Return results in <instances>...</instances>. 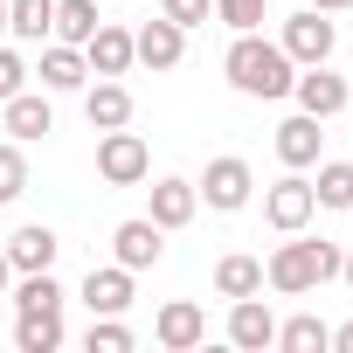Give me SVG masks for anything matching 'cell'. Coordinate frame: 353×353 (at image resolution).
<instances>
[{
  "label": "cell",
  "instance_id": "obj_1",
  "mask_svg": "<svg viewBox=\"0 0 353 353\" xmlns=\"http://www.w3.org/2000/svg\"><path fill=\"white\" fill-rule=\"evenodd\" d=\"M222 70H229V83H236L243 97H263V104H270V97H291V77H298V63H291L277 42H263L256 28L229 42Z\"/></svg>",
  "mask_w": 353,
  "mask_h": 353
},
{
  "label": "cell",
  "instance_id": "obj_2",
  "mask_svg": "<svg viewBox=\"0 0 353 353\" xmlns=\"http://www.w3.org/2000/svg\"><path fill=\"white\" fill-rule=\"evenodd\" d=\"M325 277H339V250H332L325 236H319V243H277L270 263H263V284L284 291V298H305V291H319Z\"/></svg>",
  "mask_w": 353,
  "mask_h": 353
},
{
  "label": "cell",
  "instance_id": "obj_3",
  "mask_svg": "<svg viewBox=\"0 0 353 353\" xmlns=\"http://www.w3.org/2000/svg\"><path fill=\"white\" fill-rule=\"evenodd\" d=\"M145 173H152V152H145V139H139V132H125V125H118V132H104V139H97V181H104V188H139Z\"/></svg>",
  "mask_w": 353,
  "mask_h": 353
},
{
  "label": "cell",
  "instance_id": "obj_4",
  "mask_svg": "<svg viewBox=\"0 0 353 353\" xmlns=\"http://www.w3.org/2000/svg\"><path fill=\"white\" fill-rule=\"evenodd\" d=\"M312 215H319V194H312V181H305V173L291 166L284 181H277V188L263 194V222H270L277 236H298V229H305Z\"/></svg>",
  "mask_w": 353,
  "mask_h": 353
},
{
  "label": "cell",
  "instance_id": "obj_5",
  "mask_svg": "<svg viewBox=\"0 0 353 353\" xmlns=\"http://www.w3.org/2000/svg\"><path fill=\"white\" fill-rule=\"evenodd\" d=\"M277 49H284V56H291V63L305 70V63H325V56L339 49V28H332V21H325L319 8H305V14H291V21H284Z\"/></svg>",
  "mask_w": 353,
  "mask_h": 353
},
{
  "label": "cell",
  "instance_id": "obj_6",
  "mask_svg": "<svg viewBox=\"0 0 353 353\" xmlns=\"http://www.w3.org/2000/svg\"><path fill=\"white\" fill-rule=\"evenodd\" d=\"M250 188H256V173H250V159H236V152L208 159V173H201V201H208V208H222V215L250 208Z\"/></svg>",
  "mask_w": 353,
  "mask_h": 353
},
{
  "label": "cell",
  "instance_id": "obj_7",
  "mask_svg": "<svg viewBox=\"0 0 353 353\" xmlns=\"http://www.w3.org/2000/svg\"><path fill=\"white\" fill-rule=\"evenodd\" d=\"M291 97H298V111H312L325 125L346 111V77H332L325 63H305V77H291Z\"/></svg>",
  "mask_w": 353,
  "mask_h": 353
},
{
  "label": "cell",
  "instance_id": "obj_8",
  "mask_svg": "<svg viewBox=\"0 0 353 353\" xmlns=\"http://www.w3.org/2000/svg\"><path fill=\"white\" fill-rule=\"evenodd\" d=\"M159 236H166V229H159L152 215H132V222H118V229H111V250H118V263H125V270H152V263L166 256V243H159Z\"/></svg>",
  "mask_w": 353,
  "mask_h": 353
},
{
  "label": "cell",
  "instance_id": "obj_9",
  "mask_svg": "<svg viewBox=\"0 0 353 353\" xmlns=\"http://www.w3.org/2000/svg\"><path fill=\"white\" fill-rule=\"evenodd\" d=\"M152 339H159L166 353H188V346H201V339H208V312H201V305H188V298H173V305H159Z\"/></svg>",
  "mask_w": 353,
  "mask_h": 353
},
{
  "label": "cell",
  "instance_id": "obj_10",
  "mask_svg": "<svg viewBox=\"0 0 353 353\" xmlns=\"http://www.w3.org/2000/svg\"><path fill=\"white\" fill-rule=\"evenodd\" d=\"M229 346H243V353L277 346V319L263 298H229Z\"/></svg>",
  "mask_w": 353,
  "mask_h": 353
},
{
  "label": "cell",
  "instance_id": "obj_11",
  "mask_svg": "<svg viewBox=\"0 0 353 353\" xmlns=\"http://www.w3.org/2000/svg\"><path fill=\"white\" fill-rule=\"evenodd\" d=\"M83 63H90V77H125L139 56H132V28H118V21H97V35L83 42Z\"/></svg>",
  "mask_w": 353,
  "mask_h": 353
},
{
  "label": "cell",
  "instance_id": "obj_12",
  "mask_svg": "<svg viewBox=\"0 0 353 353\" xmlns=\"http://www.w3.org/2000/svg\"><path fill=\"white\" fill-rule=\"evenodd\" d=\"M132 56H139L145 70H173V63L188 56V28H173V21L159 14V21H145V28L132 35Z\"/></svg>",
  "mask_w": 353,
  "mask_h": 353
},
{
  "label": "cell",
  "instance_id": "obj_13",
  "mask_svg": "<svg viewBox=\"0 0 353 353\" xmlns=\"http://www.w3.org/2000/svg\"><path fill=\"white\" fill-rule=\"evenodd\" d=\"M83 118H90V132H118V125H132V90H125L118 77H97V83L83 90Z\"/></svg>",
  "mask_w": 353,
  "mask_h": 353
},
{
  "label": "cell",
  "instance_id": "obj_14",
  "mask_svg": "<svg viewBox=\"0 0 353 353\" xmlns=\"http://www.w3.org/2000/svg\"><path fill=\"white\" fill-rule=\"evenodd\" d=\"M0 250H8V263H14V277H21V270H56V250H63V243H56V229L28 222V229H14Z\"/></svg>",
  "mask_w": 353,
  "mask_h": 353
},
{
  "label": "cell",
  "instance_id": "obj_15",
  "mask_svg": "<svg viewBox=\"0 0 353 353\" xmlns=\"http://www.w3.org/2000/svg\"><path fill=\"white\" fill-rule=\"evenodd\" d=\"M35 77H42V90H83V83H90V63H83V49H70V42H42Z\"/></svg>",
  "mask_w": 353,
  "mask_h": 353
},
{
  "label": "cell",
  "instance_id": "obj_16",
  "mask_svg": "<svg viewBox=\"0 0 353 353\" xmlns=\"http://www.w3.org/2000/svg\"><path fill=\"white\" fill-rule=\"evenodd\" d=\"M319 145H325V132H319L312 111H298V118L277 125V159L284 166H319Z\"/></svg>",
  "mask_w": 353,
  "mask_h": 353
},
{
  "label": "cell",
  "instance_id": "obj_17",
  "mask_svg": "<svg viewBox=\"0 0 353 353\" xmlns=\"http://www.w3.org/2000/svg\"><path fill=\"white\" fill-rule=\"evenodd\" d=\"M201 208V188L194 181H152V222L159 229H188Z\"/></svg>",
  "mask_w": 353,
  "mask_h": 353
},
{
  "label": "cell",
  "instance_id": "obj_18",
  "mask_svg": "<svg viewBox=\"0 0 353 353\" xmlns=\"http://www.w3.org/2000/svg\"><path fill=\"white\" fill-rule=\"evenodd\" d=\"M83 305H90V312H125V305H132V270H125V263L90 270V277H83Z\"/></svg>",
  "mask_w": 353,
  "mask_h": 353
},
{
  "label": "cell",
  "instance_id": "obj_19",
  "mask_svg": "<svg viewBox=\"0 0 353 353\" xmlns=\"http://www.w3.org/2000/svg\"><path fill=\"white\" fill-rule=\"evenodd\" d=\"M97 0H56V28H49V42H70V49H83L90 35H97Z\"/></svg>",
  "mask_w": 353,
  "mask_h": 353
},
{
  "label": "cell",
  "instance_id": "obj_20",
  "mask_svg": "<svg viewBox=\"0 0 353 353\" xmlns=\"http://www.w3.org/2000/svg\"><path fill=\"white\" fill-rule=\"evenodd\" d=\"M0 111H8V132H14V139H42V132H56V118H49V97H35V90H14Z\"/></svg>",
  "mask_w": 353,
  "mask_h": 353
},
{
  "label": "cell",
  "instance_id": "obj_21",
  "mask_svg": "<svg viewBox=\"0 0 353 353\" xmlns=\"http://www.w3.org/2000/svg\"><path fill=\"white\" fill-rule=\"evenodd\" d=\"M14 346L21 353H56L63 346V312H14Z\"/></svg>",
  "mask_w": 353,
  "mask_h": 353
},
{
  "label": "cell",
  "instance_id": "obj_22",
  "mask_svg": "<svg viewBox=\"0 0 353 353\" xmlns=\"http://www.w3.org/2000/svg\"><path fill=\"white\" fill-rule=\"evenodd\" d=\"M56 28V0H8V35L14 42H49Z\"/></svg>",
  "mask_w": 353,
  "mask_h": 353
},
{
  "label": "cell",
  "instance_id": "obj_23",
  "mask_svg": "<svg viewBox=\"0 0 353 353\" xmlns=\"http://www.w3.org/2000/svg\"><path fill=\"white\" fill-rule=\"evenodd\" d=\"M215 291L222 298H256L263 291V263L256 256H222L215 263Z\"/></svg>",
  "mask_w": 353,
  "mask_h": 353
},
{
  "label": "cell",
  "instance_id": "obj_24",
  "mask_svg": "<svg viewBox=\"0 0 353 353\" xmlns=\"http://www.w3.org/2000/svg\"><path fill=\"white\" fill-rule=\"evenodd\" d=\"M14 312H63V284H56V270H21V284H14Z\"/></svg>",
  "mask_w": 353,
  "mask_h": 353
},
{
  "label": "cell",
  "instance_id": "obj_25",
  "mask_svg": "<svg viewBox=\"0 0 353 353\" xmlns=\"http://www.w3.org/2000/svg\"><path fill=\"white\" fill-rule=\"evenodd\" d=\"M277 346H284V353H325V346H332V325L312 319V312H298V319L277 325Z\"/></svg>",
  "mask_w": 353,
  "mask_h": 353
},
{
  "label": "cell",
  "instance_id": "obj_26",
  "mask_svg": "<svg viewBox=\"0 0 353 353\" xmlns=\"http://www.w3.org/2000/svg\"><path fill=\"white\" fill-rule=\"evenodd\" d=\"M312 194H319V208H353V159H325Z\"/></svg>",
  "mask_w": 353,
  "mask_h": 353
},
{
  "label": "cell",
  "instance_id": "obj_27",
  "mask_svg": "<svg viewBox=\"0 0 353 353\" xmlns=\"http://www.w3.org/2000/svg\"><path fill=\"white\" fill-rule=\"evenodd\" d=\"M21 188H28V159H21V139H8L0 145V208L21 201Z\"/></svg>",
  "mask_w": 353,
  "mask_h": 353
},
{
  "label": "cell",
  "instance_id": "obj_28",
  "mask_svg": "<svg viewBox=\"0 0 353 353\" xmlns=\"http://www.w3.org/2000/svg\"><path fill=\"white\" fill-rule=\"evenodd\" d=\"M90 353H132V325H118V312H90Z\"/></svg>",
  "mask_w": 353,
  "mask_h": 353
},
{
  "label": "cell",
  "instance_id": "obj_29",
  "mask_svg": "<svg viewBox=\"0 0 353 353\" xmlns=\"http://www.w3.org/2000/svg\"><path fill=\"white\" fill-rule=\"evenodd\" d=\"M215 21H229L236 35H250V28H263V0H215Z\"/></svg>",
  "mask_w": 353,
  "mask_h": 353
},
{
  "label": "cell",
  "instance_id": "obj_30",
  "mask_svg": "<svg viewBox=\"0 0 353 353\" xmlns=\"http://www.w3.org/2000/svg\"><path fill=\"white\" fill-rule=\"evenodd\" d=\"M159 14H166L173 28H201V21L215 14V0H159Z\"/></svg>",
  "mask_w": 353,
  "mask_h": 353
},
{
  "label": "cell",
  "instance_id": "obj_31",
  "mask_svg": "<svg viewBox=\"0 0 353 353\" xmlns=\"http://www.w3.org/2000/svg\"><path fill=\"white\" fill-rule=\"evenodd\" d=\"M21 83H28V63H21V56H14L8 42H0V104H8V97L21 90Z\"/></svg>",
  "mask_w": 353,
  "mask_h": 353
},
{
  "label": "cell",
  "instance_id": "obj_32",
  "mask_svg": "<svg viewBox=\"0 0 353 353\" xmlns=\"http://www.w3.org/2000/svg\"><path fill=\"white\" fill-rule=\"evenodd\" d=\"M332 346H339V353H353V319H346V325H332Z\"/></svg>",
  "mask_w": 353,
  "mask_h": 353
},
{
  "label": "cell",
  "instance_id": "obj_33",
  "mask_svg": "<svg viewBox=\"0 0 353 353\" xmlns=\"http://www.w3.org/2000/svg\"><path fill=\"white\" fill-rule=\"evenodd\" d=\"M312 8H319V14H339V8H353V0H312Z\"/></svg>",
  "mask_w": 353,
  "mask_h": 353
},
{
  "label": "cell",
  "instance_id": "obj_34",
  "mask_svg": "<svg viewBox=\"0 0 353 353\" xmlns=\"http://www.w3.org/2000/svg\"><path fill=\"white\" fill-rule=\"evenodd\" d=\"M8 277H14V263H8V250H0V291H8Z\"/></svg>",
  "mask_w": 353,
  "mask_h": 353
},
{
  "label": "cell",
  "instance_id": "obj_35",
  "mask_svg": "<svg viewBox=\"0 0 353 353\" xmlns=\"http://www.w3.org/2000/svg\"><path fill=\"white\" fill-rule=\"evenodd\" d=\"M339 277H346V284H353V256H339Z\"/></svg>",
  "mask_w": 353,
  "mask_h": 353
},
{
  "label": "cell",
  "instance_id": "obj_36",
  "mask_svg": "<svg viewBox=\"0 0 353 353\" xmlns=\"http://www.w3.org/2000/svg\"><path fill=\"white\" fill-rule=\"evenodd\" d=\"M0 35H8V0H0Z\"/></svg>",
  "mask_w": 353,
  "mask_h": 353
}]
</instances>
